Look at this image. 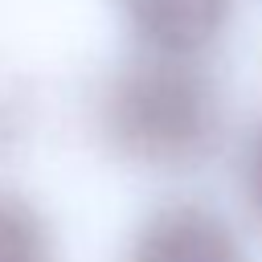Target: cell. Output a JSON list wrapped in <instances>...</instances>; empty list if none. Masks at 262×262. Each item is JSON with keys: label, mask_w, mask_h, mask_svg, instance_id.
I'll use <instances>...</instances> for the list:
<instances>
[{"label": "cell", "mask_w": 262, "mask_h": 262, "mask_svg": "<svg viewBox=\"0 0 262 262\" xmlns=\"http://www.w3.org/2000/svg\"><path fill=\"white\" fill-rule=\"evenodd\" d=\"M242 184H246V196H250L254 217L262 221V127L254 131V139H250V147H246V160H242Z\"/></svg>", "instance_id": "5b68a950"}, {"label": "cell", "mask_w": 262, "mask_h": 262, "mask_svg": "<svg viewBox=\"0 0 262 262\" xmlns=\"http://www.w3.org/2000/svg\"><path fill=\"white\" fill-rule=\"evenodd\" d=\"M123 20L156 57L196 61L233 16V0H119Z\"/></svg>", "instance_id": "3957f363"}, {"label": "cell", "mask_w": 262, "mask_h": 262, "mask_svg": "<svg viewBox=\"0 0 262 262\" xmlns=\"http://www.w3.org/2000/svg\"><path fill=\"white\" fill-rule=\"evenodd\" d=\"M98 127L123 160L188 168L217 143V86L196 61L143 53L106 78L98 94Z\"/></svg>", "instance_id": "6da1fadb"}, {"label": "cell", "mask_w": 262, "mask_h": 262, "mask_svg": "<svg viewBox=\"0 0 262 262\" xmlns=\"http://www.w3.org/2000/svg\"><path fill=\"white\" fill-rule=\"evenodd\" d=\"M0 262H57L49 221L12 188H0Z\"/></svg>", "instance_id": "277c9868"}, {"label": "cell", "mask_w": 262, "mask_h": 262, "mask_svg": "<svg viewBox=\"0 0 262 262\" xmlns=\"http://www.w3.org/2000/svg\"><path fill=\"white\" fill-rule=\"evenodd\" d=\"M123 262H250V254L217 209L168 201L135 225Z\"/></svg>", "instance_id": "7a4b0ae2"}]
</instances>
